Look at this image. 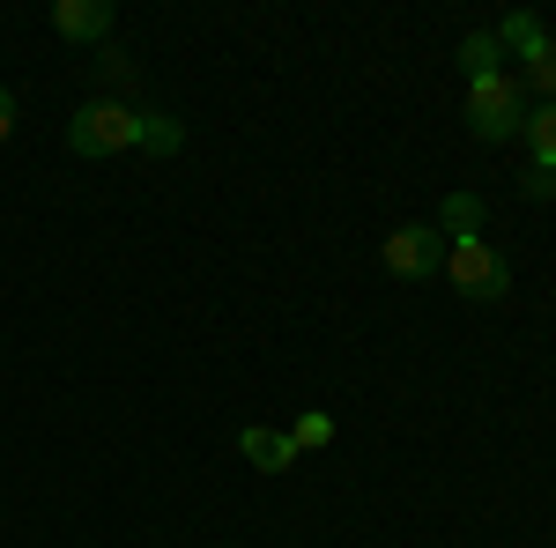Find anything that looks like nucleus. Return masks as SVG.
<instances>
[{
	"instance_id": "nucleus-1",
	"label": "nucleus",
	"mask_w": 556,
	"mask_h": 548,
	"mask_svg": "<svg viewBox=\"0 0 556 548\" xmlns=\"http://www.w3.org/2000/svg\"><path fill=\"white\" fill-rule=\"evenodd\" d=\"M527 112H534V97H527V82H519L513 67L490 75V82H468V133L475 141H513L527 127Z\"/></svg>"
},
{
	"instance_id": "nucleus-2",
	"label": "nucleus",
	"mask_w": 556,
	"mask_h": 548,
	"mask_svg": "<svg viewBox=\"0 0 556 548\" xmlns=\"http://www.w3.org/2000/svg\"><path fill=\"white\" fill-rule=\"evenodd\" d=\"M134 141H141V112L112 104V97H89L83 112L67 119V149H75V156H119Z\"/></svg>"
},
{
	"instance_id": "nucleus-3",
	"label": "nucleus",
	"mask_w": 556,
	"mask_h": 548,
	"mask_svg": "<svg viewBox=\"0 0 556 548\" xmlns=\"http://www.w3.org/2000/svg\"><path fill=\"white\" fill-rule=\"evenodd\" d=\"M445 282L475 304H497V296H513V267H505L497 245L475 238V245H445Z\"/></svg>"
},
{
	"instance_id": "nucleus-4",
	"label": "nucleus",
	"mask_w": 556,
	"mask_h": 548,
	"mask_svg": "<svg viewBox=\"0 0 556 548\" xmlns=\"http://www.w3.org/2000/svg\"><path fill=\"white\" fill-rule=\"evenodd\" d=\"M386 275H401V282L445 275V238H438L430 222H401V230L386 238Z\"/></svg>"
},
{
	"instance_id": "nucleus-5",
	"label": "nucleus",
	"mask_w": 556,
	"mask_h": 548,
	"mask_svg": "<svg viewBox=\"0 0 556 548\" xmlns=\"http://www.w3.org/2000/svg\"><path fill=\"white\" fill-rule=\"evenodd\" d=\"M112 0H52V30L60 38H75V44H104L112 38Z\"/></svg>"
},
{
	"instance_id": "nucleus-6",
	"label": "nucleus",
	"mask_w": 556,
	"mask_h": 548,
	"mask_svg": "<svg viewBox=\"0 0 556 548\" xmlns=\"http://www.w3.org/2000/svg\"><path fill=\"white\" fill-rule=\"evenodd\" d=\"M482 222H490V201H482V193H445V208H438L430 230H438L445 245H475V238H482Z\"/></svg>"
},
{
	"instance_id": "nucleus-7",
	"label": "nucleus",
	"mask_w": 556,
	"mask_h": 548,
	"mask_svg": "<svg viewBox=\"0 0 556 548\" xmlns=\"http://www.w3.org/2000/svg\"><path fill=\"white\" fill-rule=\"evenodd\" d=\"M238 453L260 467V474H282V467H298V437H282V430H238Z\"/></svg>"
},
{
	"instance_id": "nucleus-8",
	"label": "nucleus",
	"mask_w": 556,
	"mask_h": 548,
	"mask_svg": "<svg viewBox=\"0 0 556 548\" xmlns=\"http://www.w3.org/2000/svg\"><path fill=\"white\" fill-rule=\"evenodd\" d=\"M460 75H468V82L505 75V44H497V30H468V38H460Z\"/></svg>"
},
{
	"instance_id": "nucleus-9",
	"label": "nucleus",
	"mask_w": 556,
	"mask_h": 548,
	"mask_svg": "<svg viewBox=\"0 0 556 548\" xmlns=\"http://www.w3.org/2000/svg\"><path fill=\"white\" fill-rule=\"evenodd\" d=\"M519 141H527L534 170H556V104H534V112H527V127H519Z\"/></svg>"
},
{
	"instance_id": "nucleus-10",
	"label": "nucleus",
	"mask_w": 556,
	"mask_h": 548,
	"mask_svg": "<svg viewBox=\"0 0 556 548\" xmlns=\"http://www.w3.org/2000/svg\"><path fill=\"white\" fill-rule=\"evenodd\" d=\"M497 44H505L513 60H527V52H542V44H549V30H542V15H527V8H513V15L497 23Z\"/></svg>"
},
{
	"instance_id": "nucleus-11",
	"label": "nucleus",
	"mask_w": 556,
	"mask_h": 548,
	"mask_svg": "<svg viewBox=\"0 0 556 548\" xmlns=\"http://www.w3.org/2000/svg\"><path fill=\"white\" fill-rule=\"evenodd\" d=\"M519 82H527V97L556 104V38L542 44V52H527V60H519Z\"/></svg>"
},
{
	"instance_id": "nucleus-12",
	"label": "nucleus",
	"mask_w": 556,
	"mask_h": 548,
	"mask_svg": "<svg viewBox=\"0 0 556 548\" xmlns=\"http://www.w3.org/2000/svg\"><path fill=\"white\" fill-rule=\"evenodd\" d=\"M134 149H149V156H178V149H186V127L164 119V112H141V141H134Z\"/></svg>"
},
{
	"instance_id": "nucleus-13",
	"label": "nucleus",
	"mask_w": 556,
	"mask_h": 548,
	"mask_svg": "<svg viewBox=\"0 0 556 548\" xmlns=\"http://www.w3.org/2000/svg\"><path fill=\"white\" fill-rule=\"evenodd\" d=\"M519 193H527V201H556V170H527Z\"/></svg>"
},
{
	"instance_id": "nucleus-14",
	"label": "nucleus",
	"mask_w": 556,
	"mask_h": 548,
	"mask_svg": "<svg viewBox=\"0 0 556 548\" xmlns=\"http://www.w3.org/2000/svg\"><path fill=\"white\" fill-rule=\"evenodd\" d=\"M97 75H104V82H127V52L104 44V52H97Z\"/></svg>"
},
{
	"instance_id": "nucleus-15",
	"label": "nucleus",
	"mask_w": 556,
	"mask_h": 548,
	"mask_svg": "<svg viewBox=\"0 0 556 548\" xmlns=\"http://www.w3.org/2000/svg\"><path fill=\"white\" fill-rule=\"evenodd\" d=\"M327 437H334V430H327V416H304L298 422V445H327Z\"/></svg>"
},
{
	"instance_id": "nucleus-16",
	"label": "nucleus",
	"mask_w": 556,
	"mask_h": 548,
	"mask_svg": "<svg viewBox=\"0 0 556 548\" xmlns=\"http://www.w3.org/2000/svg\"><path fill=\"white\" fill-rule=\"evenodd\" d=\"M8 133H15V97L0 89V141H8Z\"/></svg>"
}]
</instances>
